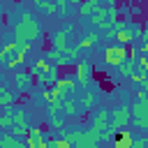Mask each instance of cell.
Masks as SVG:
<instances>
[{
	"mask_svg": "<svg viewBox=\"0 0 148 148\" xmlns=\"http://www.w3.org/2000/svg\"><path fill=\"white\" fill-rule=\"evenodd\" d=\"M141 65H143V69H148V53L141 56Z\"/></svg>",
	"mask_w": 148,
	"mask_h": 148,
	"instance_id": "30bf717a",
	"label": "cell"
},
{
	"mask_svg": "<svg viewBox=\"0 0 148 148\" xmlns=\"http://www.w3.org/2000/svg\"><path fill=\"white\" fill-rule=\"evenodd\" d=\"M95 143H97V139L92 136V132H88V134H79V139H76V146L79 148H95Z\"/></svg>",
	"mask_w": 148,
	"mask_h": 148,
	"instance_id": "52a82bcc",
	"label": "cell"
},
{
	"mask_svg": "<svg viewBox=\"0 0 148 148\" xmlns=\"http://www.w3.org/2000/svg\"><path fill=\"white\" fill-rule=\"evenodd\" d=\"M56 90H58V95H72L74 92V81H69V79H58L56 81Z\"/></svg>",
	"mask_w": 148,
	"mask_h": 148,
	"instance_id": "5b68a950",
	"label": "cell"
},
{
	"mask_svg": "<svg viewBox=\"0 0 148 148\" xmlns=\"http://www.w3.org/2000/svg\"><path fill=\"white\" fill-rule=\"evenodd\" d=\"M25 83H28V76H25V74H21V76L16 74V86H21V88H23Z\"/></svg>",
	"mask_w": 148,
	"mask_h": 148,
	"instance_id": "9c48e42d",
	"label": "cell"
},
{
	"mask_svg": "<svg viewBox=\"0 0 148 148\" xmlns=\"http://www.w3.org/2000/svg\"><path fill=\"white\" fill-rule=\"evenodd\" d=\"M127 120H130V111H127L125 106H120V109H116V111H113V120H111V127L116 130V127L125 125Z\"/></svg>",
	"mask_w": 148,
	"mask_h": 148,
	"instance_id": "277c9868",
	"label": "cell"
},
{
	"mask_svg": "<svg viewBox=\"0 0 148 148\" xmlns=\"http://www.w3.org/2000/svg\"><path fill=\"white\" fill-rule=\"evenodd\" d=\"M37 35H39L37 23H35L30 16H23V21H21L18 28H16V42H30V39H35Z\"/></svg>",
	"mask_w": 148,
	"mask_h": 148,
	"instance_id": "6da1fadb",
	"label": "cell"
},
{
	"mask_svg": "<svg viewBox=\"0 0 148 148\" xmlns=\"http://www.w3.org/2000/svg\"><path fill=\"white\" fill-rule=\"evenodd\" d=\"M125 58H127V49H125L123 44H118V46H109V49L104 51V62L111 65V67H118Z\"/></svg>",
	"mask_w": 148,
	"mask_h": 148,
	"instance_id": "7a4b0ae2",
	"label": "cell"
},
{
	"mask_svg": "<svg viewBox=\"0 0 148 148\" xmlns=\"http://www.w3.org/2000/svg\"><path fill=\"white\" fill-rule=\"evenodd\" d=\"M118 67H120V74H123V76H132V67H134V65H132V60H127V58H125Z\"/></svg>",
	"mask_w": 148,
	"mask_h": 148,
	"instance_id": "ba28073f",
	"label": "cell"
},
{
	"mask_svg": "<svg viewBox=\"0 0 148 148\" xmlns=\"http://www.w3.org/2000/svg\"><path fill=\"white\" fill-rule=\"evenodd\" d=\"M46 143H49V139L42 130H30L28 132V146L30 148H46Z\"/></svg>",
	"mask_w": 148,
	"mask_h": 148,
	"instance_id": "3957f363",
	"label": "cell"
},
{
	"mask_svg": "<svg viewBox=\"0 0 148 148\" xmlns=\"http://www.w3.org/2000/svg\"><path fill=\"white\" fill-rule=\"evenodd\" d=\"M79 2H81V0H72V5H79Z\"/></svg>",
	"mask_w": 148,
	"mask_h": 148,
	"instance_id": "8fae6325",
	"label": "cell"
},
{
	"mask_svg": "<svg viewBox=\"0 0 148 148\" xmlns=\"http://www.w3.org/2000/svg\"><path fill=\"white\" fill-rule=\"evenodd\" d=\"M132 143H134V136L130 132H120L113 141V148H132Z\"/></svg>",
	"mask_w": 148,
	"mask_h": 148,
	"instance_id": "8992f818",
	"label": "cell"
}]
</instances>
